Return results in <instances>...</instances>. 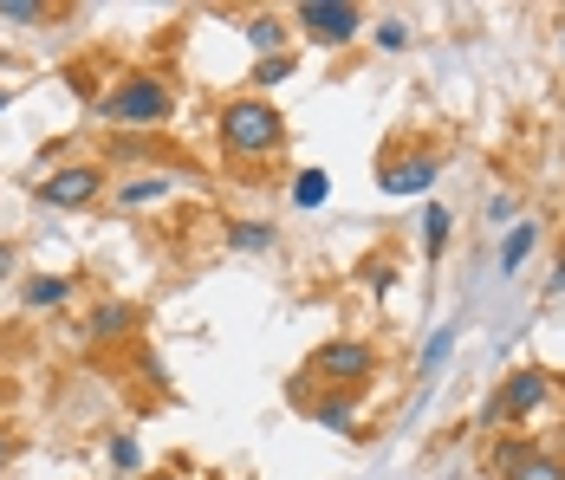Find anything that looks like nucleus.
Here are the masks:
<instances>
[{"label": "nucleus", "instance_id": "f257e3e1", "mask_svg": "<svg viewBox=\"0 0 565 480\" xmlns=\"http://www.w3.org/2000/svg\"><path fill=\"white\" fill-rule=\"evenodd\" d=\"M222 143H227V157H234V162L274 157V150L286 143L280 110L267 105L260 92H247V98H227V105H222Z\"/></svg>", "mask_w": 565, "mask_h": 480}, {"label": "nucleus", "instance_id": "f03ea898", "mask_svg": "<svg viewBox=\"0 0 565 480\" xmlns=\"http://www.w3.org/2000/svg\"><path fill=\"white\" fill-rule=\"evenodd\" d=\"M98 117H111V124H163L170 117V85L157 72H124L98 98Z\"/></svg>", "mask_w": 565, "mask_h": 480}, {"label": "nucleus", "instance_id": "7ed1b4c3", "mask_svg": "<svg viewBox=\"0 0 565 480\" xmlns=\"http://www.w3.org/2000/svg\"><path fill=\"white\" fill-rule=\"evenodd\" d=\"M292 20L306 26L312 46H351V40H364V13L351 0H306Z\"/></svg>", "mask_w": 565, "mask_h": 480}, {"label": "nucleus", "instance_id": "20e7f679", "mask_svg": "<svg viewBox=\"0 0 565 480\" xmlns=\"http://www.w3.org/2000/svg\"><path fill=\"white\" fill-rule=\"evenodd\" d=\"M371 371H377V351L364 338H332V344L312 351V376H326L332 390H358Z\"/></svg>", "mask_w": 565, "mask_h": 480}, {"label": "nucleus", "instance_id": "39448f33", "mask_svg": "<svg viewBox=\"0 0 565 480\" xmlns=\"http://www.w3.org/2000/svg\"><path fill=\"white\" fill-rule=\"evenodd\" d=\"M33 195H40L46 209H85V202L105 195V169H98V162H65V169H53Z\"/></svg>", "mask_w": 565, "mask_h": 480}, {"label": "nucleus", "instance_id": "423d86ee", "mask_svg": "<svg viewBox=\"0 0 565 480\" xmlns=\"http://www.w3.org/2000/svg\"><path fill=\"white\" fill-rule=\"evenodd\" d=\"M553 396V376L540 371V364H526V371H513L501 390H494V403H501V423H526L540 403Z\"/></svg>", "mask_w": 565, "mask_h": 480}, {"label": "nucleus", "instance_id": "0eeeda50", "mask_svg": "<svg viewBox=\"0 0 565 480\" xmlns=\"http://www.w3.org/2000/svg\"><path fill=\"white\" fill-rule=\"evenodd\" d=\"M436 157H391L377 169V182H384V195H429L436 189Z\"/></svg>", "mask_w": 565, "mask_h": 480}, {"label": "nucleus", "instance_id": "6e6552de", "mask_svg": "<svg viewBox=\"0 0 565 480\" xmlns=\"http://www.w3.org/2000/svg\"><path fill=\"white\" fill-rule=\"evenodd\" d=\"M292 409H299V416H312V423H326V428H351V423H358V390H332V396H292Z\"/></svg>", "mask_w": 565, "mask_h": 480}, {"label": "nucleus", "instance_id": "1a4fd4ad", "mask_svg": "<svg viewBox=\"0 0 565 480\" xmlns=\"http://www.w3.org/2000/svg\"><path fill=\"white\" fill-rule=\"evenodd\" d=\"M137 331V306H124V299H105V306H92V324H85V338H98V344H117V338H130Z\"/></svg>", "mask_w": 565, "mask_h": 480}, {"label": "nucleus", "instance_id": "9d476101", "mask_svg": "<svg viewBox=\"0 0 565 480\" xmlns=\"http://www.w3.org/2000/svg\"><path fill=\"white\" fill-rule=\"evenodd\" d=\"M533 254H540V221H526V214H520V221L508 227V241H501V260H494V267H501V273L513 279V273L526 267Z\"/></svg>", "mask_w": 565, "mask_h": 480}, {"label": "nucleus", "instance_id": "9b49d317", "mask_svg": "<svg viewBox=\"0 0 565 480\" xmlns=\"http://www.w3.org/2000/svg\"><path fill=\"white\" fill-rule=\"evenodd\" d=\"M65 299H72V279H65V273H33V279L20 286V306H26V312H58Z\"/></svg>", "mask_w": 565, "mask_h": 480}, {"label": "nucleus", "instance_id": "f8f14e48", "mask_svg": "<svg viewBox=\"0 0 565 480\" xmlns=\"http://www.w3.org/2000/svg\"><path fill=\"white\" fill-rule=\"evenodd\" d=\"M163 195H170V175H130V182L111 189L117 209H150V202H163Z\"/></svg>", "mask_w": 565, "mask_h": 480}, {"label": "nucleus", "instance_id": "ddd939ff", "mask_svg": "<svg viewBox=\"0 0 565 480\" xmlns=\"http://www.w3.org/2000/svg\"><path fill=\"white\" fill-rule=\"evenodd\" d=\"M241 33H247V46H254V53L274 58V53H280V40H286V20H280V13H254Z\"/></svg>", "mask_w": 565, "mask_h": 480}, {"label": "nucleus", "instance_id": "4468645a", "mask_svg": "<svg viewBox=\"0 0 565 480\" xmlns=\"http://www.w3.org/2000/svg\"><path fill=\"white\" fill-rule=\"evenodd\" d=\"M326 195H332V175L326 169H299L292 175V209H326Z\"/></svg>", "mask_w": 565, "mask_h": 480}, {"label": "nucleus", "instance_id": "2eb2a0df", "mask_svg": "<svg viewBox=\"0 0 565 480\" xmlns=\"http://www.w3.org/2000/svg\"><path fill=\"white\" fill-rule=\"evenodd\" d=\"M227 247L234 254H267L274 247V221H234L227 227Z\"/></svg>", "mask_w": 565, "mask_h": 480}, {"label": "nucleus", "instance_id": "dca6fc26", "mask_svg": "<svg viewBox=\"0 0 565 480\" xmlns=\"http://www.w3.org/2000/svg\"><path fill=\"white\" fill-rule=\"evenodd\" d=\"M455 324H443V331H429V344H423V358H416V376H436L443 364H449V351H455Z\"/></svg>", "mask_w": 565, "mask_h": 480}, {"label": "nucleus", "instance_id": "f3484780", "mask_svg": "<svg viewBox=\"0 0 565 480\" xmlns=\"http://www.w3.org/2000/svg\"><path fill=\"white\" fill-rule=\"evenodd\" d=\"M449 234H455V214L443 209V202H429V214H423V247H429V260L449 247Z\"/></svg>", "mask_w": 565, "mask_h": 480}, {"label": "nucleus", "instance_id": "a211bd4d", "mask_svg": "<svg viewBox=\"0 0 565 480\" xmlns=\"http://www.w3.org/2000/svg\"><path fill=\"white\" fill-rule=\"evenodd\" d=\"M526 455H533V441H526V435H508V441H494V455H488V468H494V474L508 480L513 468L526 461Z\"/></svg>", "mask_w": 565, "mask_h": 480}, {"label": "nucleus", "instance_id": "6ab92c4d", "mask_svg": "<svg viewBox=\"0 0 565 480\" xmlns=\"http://www.w3.org/2000/svg\"><path fill=\"white\" fill-rule=\"evenodd\" d=\"M508 480H565V461H559V455H540V448H533V455H526Z\"/></svg>", "mask_w": 565, "mask_h": 480}, {"label": "nucleus", "instance_id": "aec40b11", "mask_svg": "<svg viewBox=\"0 0 565 480\" xmlns=\"http://www.w3.org/2000/svg\"><path fill=\"white\" fill-rule=\"evenodd\" d=\"M46 7L40 0H0V26H40Z\"/></svg>", "mask_w": 565, "mask_h": 480}, {"label": "nucleus", "instance_id": "412c9836", "mask_svg": "<svg viewBox=\"0 0 565 480\" xmlns=\"http://www.w3.org/2000/svg\"><path fill=\"white\" fill-rule=\"evenodd\" d=\"M111 461H117V474H137V468H143V448H137V435H111Z\"/></svg>", "mask_w": 565, "mask_h": 480}, {"label": "nucleus", "instance_id": "4be33fe9", "mask_svg": "<svg viewBox=\"0 0 565 480\" xmlns=\"http://www.w3.org/2000/svg\"><path fill=\"white\" fill-rule=\"evenodd\" d=\"M254 78H260V92H274V85H286V78H292V53L260 58V72H254Z\"/></svg>", "mask_w": 565, "mask_h": 480}, {"label": "nucleus", "instance_id": "5701e85b", "mask_svg": "<svg viewBox=\"0 0 565 480\" xmlns=\"http://www.w3.org/2000/svg\"><path fill=\"white\" fill-rule=\"evenodd\" d=\"M371 40H377L384 53H403V46H409V26H403V20H377V26H371Z\"/></svg>", "mask_w": 565, "mask_h": 480}, {"label": "nucleus", "instance_id": "b1692460", "mask_svg": "<svg viewBox=\"0 0 565 480\" xmlns=\"http://www.w3.org/2000/svg\"><path fill=\"white\" fill-rule=\"evenodd\" d=\"M364 286H371V292H391V286H396V267H391V260H371V267H364Z\"/></svg>", "mask_w": 565, "mask_h": 480}, {"label": "nucleus", "instance_id": "393cba45", "mask_svg": "<svg viewBox=\"0 0 565 480\" xmlns=\"http://www.w3.org/2000/svg\"><path fill=\"white\" fill-rule=\"evenodd\" d=\"M13 260H20V247H13V241H0V279H13Z\"/></svg>", "mask_w": 565, "mask_h": 480}, {"label": "nucleus", "instance_id": "a878e982", "mask_svg": "<svg viewBox=\"0 0 565 480\" xmlns=\"http://www.w3.org/2000/svg\"><path fill=\"white\" fill-rule=\"evenodd\" d=\"M546 292H553V299H565V260L553 267V286H546Z\"/></svg>", "mask_w": 565, "mask_h": 480}, {"label": "nucleus", "instance_id": "bb28decb", "mask_svg": "<svg viewBox=\"0 0 565 480\" xmlns=\"http://www.w3.org/2000/svg\"><path fill=\"white\" fill-rule=\"evenodd\" d=\"M7 455H13V441H7V428H0V468H7Z\"/></svg>", "mask_w": 565, "mask_h": 480}, {"label": "nucleus", "instance_id": "cd10ccee", "mask_svg": "<svg viewBox=\"0 0 565 480\" xmlns=\"http://www.w3.org/2000/svg\"><path fill=\"white\" fill-rule=\"evenodd\" d=\"M157 480H182V474H157Z\"/></svg>", "mask_w": 565, "mask_h": 480}, {"label": "nucleus", "instance_id": "c85d7f7f", "mask_svg": "<svg viewBox=\"0 0 565 480\" xmlns=\"http://www.w3.org/2000/svg\"><path fill=\"white\" fill-rule=\"evenodd\" d=\"M117 480H130V474H117Z\"/></svg>", "mask_w": 565, "mask_h": 480}]
</instances>
